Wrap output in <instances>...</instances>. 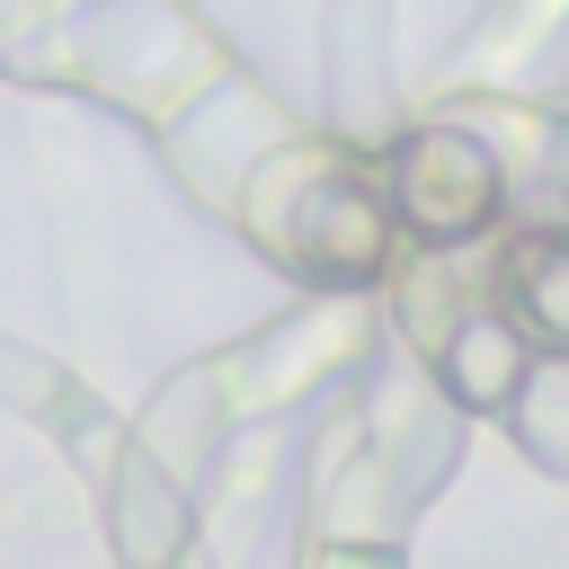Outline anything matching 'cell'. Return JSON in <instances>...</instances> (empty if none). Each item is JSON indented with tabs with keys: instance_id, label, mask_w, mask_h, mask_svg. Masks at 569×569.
Listing matches in <instances>:
<instances>
[{
	"instance_id": "6da1fadb",
	"label": "cell",
	"mask_w": 569,
	"mask_h": 569,
	"mask_svg": "<svg viewBox=\"0 0 569 569\" xmlns=\"http://www.w3.org/2000/svg\"><path fill=\"white\" fill-rule=\"evenodd\" d=\"M489 196H498V178H489L480 142H462V133H418V142L400 151V204H409V222H418L427 240H462V231L489 213Z\"/></svg>"
},
{
	"instance_id": "7a4b0ae2",
	"label": "cell",
	"mask_w": 569,
	"mask_h": 569,
	"mask_svg": "<svg viewBox=\"0 0 569 569\" xmlns=\"http://www.w3.org/2000/svg\"><path fill=\"white\" fill-rule=\"evenodd\" d=\"M507 284H516L525 320H542L551 338H569V240H525L507 258Z\"/></svg>"
}]
</instances>
